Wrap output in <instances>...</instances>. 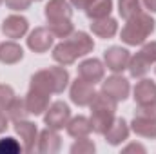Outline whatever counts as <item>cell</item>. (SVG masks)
I'll return each mask as SVG.
<instances>
[{
  "instance_id": "obj_1",
  "label": "cell",
  "mask_w": 156,
  "mask_h": 154,
  "mask_svg": "<svg viewBox=\"0 0 156 154\" xmlns=\"http://www.w3.org/2000/svg\"><path fill=\"white\" fill-rule=\"evenodd\" d=\"M4 31L9 33L11 37L22 35V33L26 31V20H22V18H9V20L4 24Z\"/></svg>"
},
{
  "instance_id": "obj_2",
  "label": "cell",
  "mask_w": 156,
  "mask_h": 154,
  "mask_svg": "<svg viewBox=\"0 0 156 154\" xmlns=\"http://www.w3.org/2000/svg\"><path fill=\"white\" fill-rule=\"evenodd\" d=\"M125 58H127V53L120 51V49H111L107 54V62L111 64V69H122Z\"/></svg>"
},
{
  "instance_id": "obj_3",
  "label": "cell",
  "mask_w": 156,
  "mask_h": 154,
  "mask_svg": "<svg viewBox=\"0 0 156 154\" xmlns=\"http://www.w3.org/2000/svg\"><path fill=\"white\" fill-rule=\"evenodd\" d=\"M131 9H133V11H134V9L138 11V2H136V0H122V2H120V13H123V15L127 16Z\"/></svg>"
},
{
  "instance_id": "obj_4",
  "label": "cell",
  "mask_w": 156,
  "mask_h": 154,
  "mask_svg": "<svg viewBox=\"0 0 156 154\" xmlns=\"http://www.w3.org/2000/svg\"><path fill=\"white\" fill-rule=\"evenodd\" d=\"M145 2H147V5H149L151 9H154L156 11V0H145Z\"/></svg>"
}]
</instances>
